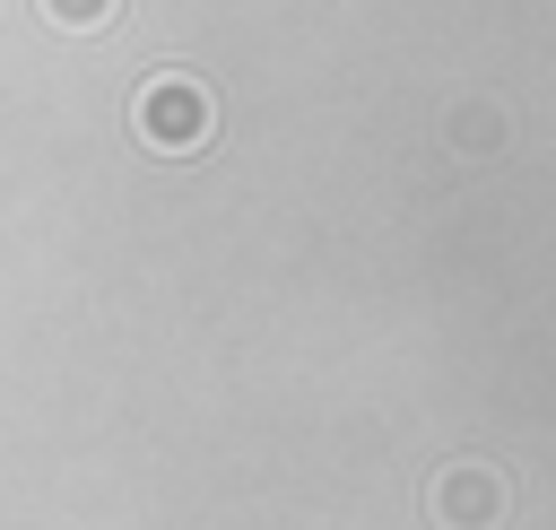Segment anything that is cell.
<instances>
[{
  "label": "cell",
  "mask_w": 556,
  "mask_h": 530,
  "mask_svg": "<svg viewBox=\"0 0 556 530\" xmlns=\"http://www.w3.org/2000/svg\"><path fill=\"white\" fill-rule=\"evenodd\" d=\"M35 9H43V17L61 26V35H104L122 0H35Z\"/></svg>",
  "instance_id": "3"
},
{
  "label": "cell",
  "mask_w": 556,
  "mask_h": 530,
  "mask_svg": "<svg viewBox=\"0 0 556 530\" xmlns=\"http://www.w3.org/2000/svg\"><path fill=\"white\" fill-rule=\"evenodd\" d=\"M130 130H139V148H156V156H200V148L217 139V96H208L191 70H156V78H139V96H130Z\"/></svg>",
  "instance_id": "1"
},
{
  "label": "cell",
  "mask_w": 556,
  "mask_h": 530,
  "mask_svg": "<svg viewBox=\"0 0 556 530\" xmlns=\"http://www.w3.org/2000/svg\"><path fill=\"white\" fill-rule=\"evenodd\" d=\"M504 513H513V487H504L495 460H443L426 478V521L434 530H504Z\"/></svg>",
  "instance_id": "2"
},
{
  "label": "cell",
  "mask_w": 556,
  "mask_h": 530,
  "mask_svg": "<svg viewBox=\"0 0 556 530\" xmlns=\"http://www.w3.org/2000/svg\"><path fill=\"white\" fill-rule=\"evenodd\" d=\"M495 139H504V113H495V104H460V113H452V148H460V156H478V148H495Z\"/></svg>",
  "instance_id": "4"
}]
</instances>
